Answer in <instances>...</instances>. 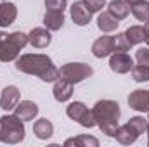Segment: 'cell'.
I'll return each mask as SVG.
<instances>
[{
  "mask_svg": "<svg viewBox=\"0 0 149 147\" xmlns=\"http://www.w3.org/2000/svg\"><path fill=\"white\" fill-rule=\"evenodd\" d=\"M14 66L19 73L33 74L45 83H54L59 78V68L47 54H23L16 59Z\"/></svg>",
  "mask_w": 149,
  "mask_h": 147,
  "instance_id": "6da1fadb",
  "label": "cell"
},
{
  "mask_svg": "<svg viewBox=\"0 0 149 147\" xmlns=\"http://www.w3.org/2000/svg\"><path fill=\"white\" fill-rule=\"evenodd\" d=\"M92 114H94V119H95V125L99 126V130L108 137H114V132L120 126L118 121L121 116L120 104L111 99L97 101L92 107Z\"/></svg>",
  "mask_w": 149,
  "mask_h": 147,
  "instance_id": "7a4b0ae2",
  "label": "cell"
},
{
  "mask_svg": "<svg viewBox=\"0 0 149 147\" xmlns=\"http://www.w3.org/2000/svg\"><path fill=\"white\" fill-rule=\"evenodd\" d=\"M28 45V35L23 31L5 33L0 31V61L12 62L19 57V52Z\"/></svg>",
  "mask_w": 149,
  "mask_h": 147,
  "instance_id": "3957f363",
  "label": "cell"
},
{
  "mask_svg": "<svg viewBox=\"0 0 149 147\" xmlns=\"http://www.w3.org/2000/svg\"><path fill=\"white\" fill-rule=\"evenodd\" d=\"M26 137L24 121L16 114H5L0 118V142L3 144H19Z\"/></svg>",
  "mask_w": 149,
  "mask_h": 147,
  "instance_id": "277c9868",
  "label": "cell"
},
{
  "mask_svg": "<svg viewBox=\"0 0 149 147\" xmlns=\"http://www.w3.org/2000/svg\"><path fill=\"white\" fill-rule=\"evenodd\" d=\"M94 74V69L90 64H85V62H68L64 66L59 68V78L70 81V83H81L83 80L90 78Z\"/></svg>",
  "mask_w": 149,
  "mask_h": 147,
  "instance_id": "5b68a950",
  "label": "cell"
},
{
  "mask_svg": "<svg viewBox=\"0 0 149 147\" xmlns=\"http://www.w3.org/2000/svg\"><path fill=\"white\" fill-rule=\"evenodd\" d=\"M66 114L70 119L76 121L80 126L83 128H94L95 126V119H94V114L92 109H88L81 101H74L71 102L68 107H66Z\"/></svg>",
  "mask_w": 149,
  "mask_h": 147,
  "instance_id": "8992f818",
  "label": "cell"
},
{
  "mask_svg": "<svg viewBox=\"0 0 149 147\" xmlns=\"http://www.w3.org/2000/svg\"><path fill=\"white\" fill-rule=\"evenodd\" d=\"M109 68L116 74H127L134 68V59L127 52H113L109 55Z\"/></svg>",
  "mask_w": 149,
  "mask_h": 147,
  "instance_id": "52a82bcc",
  "label": "cell"
},
{
  "mask_svg": "<svg viewBox=\"0 0 149 147\" xmlns=\"http://www.w3.org/2000/svg\"><path fill=\"white\" fill-rule=\"evenodd\" d=\"M113 52H114V37L104 33L102 37H99L94 43H92V54L94 57L97 59H104V57H109Z\"/></svg>",
  "mask_w": 149,
  "mask_h": 147,
  "instance_id": "ba28073f",
  "label": "cell"
},
{
  "mask_svg": "<svg viewBox=\"0 0 149 147\" xmlns=\"http://www.w3.org/2000/svg\"><path fill=\"white\" fill-rule=\"evenodd\" d=\"M70 12H71V19H73V23L76 26H87L90 23V19H92V14H94L88 9L85 0H76L71 5Z\"/></svg>",
  "mask_w": 149,
  "mask_h": 147,
  "instance_id": "9c48e42d",
  "label": "cell"
},
{
  "mask_svg": "<svg viewBox=\"0 0 149 147\" xmlns=\"http://www.w3.org/2000/svg\"><path fill=\"white\" fill-rule=\"evenodd\" d=\"M19 99H21V92H19V88H17L16 85H7V87H3V90H2V94H0V109L12 111L17 106Z\"/></svg>",
  "mask_w": 149,
  "mask_h": 147,
  "instance_id": "30bf717a",
  "label": "cell"
},
{
  "mask_svg": "<svg viewBox=\"0 0 149 147\" xmlns=\"http://www.w3.org/2000/svg\"><path fill=\"white\" fill-rule=\"evenodd\" d=\"M127 101H128L130 109L137 111V112H148L149 111V90L137 88V90L130 92Z\"/></svg>",
  "mask_w": 149,
  "mask_h": 147,
  "instance_id": "8fae6325",
  "label": "cell"
},
{
  "mask_svg": "<svg viewBox=\"0 0 149 147\" xmlns=\"http://www.w3.org/2000/svg\"><path fill=\"white\" fill-rule=\"evenodd\" d=\"M50 42H52V35L50 30L47 28H33L28 33V43L35 49H45L50 45Z\"/></svg>",
  "mask_w": 149,
  "mask_h": 147,
  "instance_id": "7c38bea8",
  "label": "cell"
},
{
  "mask_svg": "<svg viewBox=\"0 0 149 147\" xmlns=\"http://www.w3.org/2000/svg\"><path fill=\"white\" fill-rule=\"evenodd\" d=\"M14 114L23 121H33L38 116V106L33 101H19L14 107Z\"/></svg>",
  "mask_w": 149,
  "mask_h": 147,
  "instance_id": "4fadbf2b",
  "label": "cell"
},
{
  "mask_svg": "<svg viewBox=\"0 0 149 147\" xmlns=\"http://www.w3.org/2000/svg\"><path fill=\"white\" fill-rule=\"evenodd\" d=\"M52 95L57 102H68L71 97H73V83L63 80V78H57L54 81V88H52Z\"/></svg>",
  "mask_w": 149,
  "mask_h": 147,
  "instance_id": "5bb4252c",
  "label": "cell"
},
{
  "mask_svg": "<svg viewBox=\"0 0 149 147\" xmlns=\"http://www.w3.org/2000/svg\"><path fill=\"white\" fill-rule=\"evenodd\" d=\"M17 17V7L16 3L9 2V0H3L0 2V28H7L10 26Z\"/></svg>",
  "mask_w": 149,
  "mask_h": 147,
  "instance_id": "9a60e30c",
  "label": "cell"
},
{
  "mask_svg": "<svg viewBox=\"0 0 149 147\" xmlns=\"http://www.w3.org/2000/svg\"><path fill=\"white\" fill-rule=\"evenodd\" d=\"M139 137H141V135L137 133V130H135L132 125H128V123L118 126L116 132H114V139H116L120 144H123V146H130V144H134Z\"/></svg>",
  "mask_w": 149,
  "mask_h": 147,
  "instance_id": "2e32d148",
  "label": "cell"
},
{
  "mask_svg": "<svg viewBox=\"0 0 149 147\" xmlns=\"http://www.w3.org/2000/svg\"><path fill=\"white\" fill-rule=\"evenodd\" d=\"M130 7V12L134 17L141 23L149 21V2L148 0H125Z\"/></svg>",
  "mask_w": 149,
  "mask_h": 147,
  "instance_id": "e0dca14e",
  "label": "cell"
},
{
  "mask_svg": "<svg viewBox=\"0 0 149 147\" xmlns=\"http://www.w3.org/2000/svg\"><path fill=\"white\" fill-rule=\"evenodd\" d=\"M43 26L50 31H59L64 26V14L59 12V10H45Z\"/></svg>",
  "mask_w": 149,
  "mask_h": 147,
  "instance_id": "ac0fdd59",
  "label": "cell"
},
{
  "mask_svg": "<svg viewBox=\"0 0 149 147\" xmlns=\"http://www.w3.org/2000/svg\"><path fill=\"white\" fill-rule=\"evenodd\" d=\"M33 133H35V137L40 139V140L50 139V137L54 135V125H52V121L47 119V118L37 119V121L33 123Z\"/></svg>",
  "mask_w": 149,
  "mask_h": 147,
  "instance_id": "d6986e66",
  "label": "cell"
},
{
  "mask_svg": "<svg viewBox=\"0 0 149 147\" xmlns=\"http://www.w3.org/2000/svg\"><path fill=\"white\" fill-rule=\"evenodd\" d=\"M118 24H120V21L111 16L108 10H102L99 16H97V28L102 31V33H111L114 31L116 28H118Z\"/></svg>",
  "mask_w": 149,
  "mask_h": 147,
  "instance_id": "ffe728a7",
  "label": "cell"
},
{
  "mask_svg": "<svg viewBox=\"0 0 149 147\" xmlns=\"http://www.w3.org/2000/svg\"><path fill=\"white\" fill-rule=\"evenodd\" d=\"M108 12H109L111 16H114L118 21H121V19L128 17L130 7H128V3H127L125 0H111V2L108 3Z\"/></svg>",
  "mask_w": 149,
  "mask_h": 147,
  "instance_id": "44dd1931",
  "label": "cell"
},
{
  "mask_svg": "<svg viewBox=\"0 0 149 147\" xmlns=\"http://www.w3.org/2000/svg\"><path fill=\"white\" fill-rule=\"evenodd\" d=\"M64 146L66 147H99V140L92 135H76L73 139H68L64 140Z\"/></svg>",
  "mask_w": 149,
  "mask_h": 147,
  "instance_id": "7402d4cb",
  "label": "cell"
},
{
  "mask_svg": "<svg viewBox=\"0 0 149 147\" xmlns=\"http://www.w3.org/2000/svg\"><path fill=\"white\" fill-rule=\"evenodd\" d=\"M125 35H127L128 42H130V43H132V47H134V45H139V43H142V42L146 40V30H144V26L135 24V26L127 28Z\"/></svg>",
  "mask_w": 149,
  "mask_h": 147,
  "instance_id": "603a6c76",
  "label": "cell"
},
{
  "mask_svg": "<svg viewBox=\"0 0 149 147\" xmlns=\"http://www.w3.org/2000/svg\"><path fill=\"white\" fill-rule=\"evenodd\" d=\"M130 73H132L134 81H137V83L149 81V64H135L130 69Z\"/></svg>",
  "mask_w": 149,
  "mask_h": 147,
  "instance_id": "cb8c5ba5",
  "label": "cell"
},
{
  "mask_svg": "<svg viewBox=\"0 0 149 147\" xmlns=\"http://www.w3.org/2000/svg\"><path fill=\"white\" fill-rule=\"evenodd\" d=\"M127 123H128V125H132V126L137 130V133H139V135H142V133H146V132H148L149 121H148V118H144V116H134V118H130Z\"/></svg>",
  "mask_w": 149,
  "mask_h": 147,
  "instance_id": "d4e9b609",
  "label": "cell"
},
{
  "mask_svg": "<svg viewBox=\"0 0 149 147\" xmlns=\"http://www.w3.org/2000/svg\"><path fill=\"white\" fill-rule=\"evenodd\" d=\"M130 47H132V43L128 42L125 33L114 35V52H127V50H130Z\"/></svg>",
  "mask_w": 149,
  "mask_h": 147,
  "instance_id": "484cf974",
  "label": "cell"
},
{
  "mask_svg": "<svg viewBox=\"0 0 149 147\" xmlns=\"http://www.w3.org/2000/svg\"><path fill=\"white\" fill-rule=\"evenodd\" d=\"M68 5V0H45V9L47 10H59V12H64Z\"/></svg>",
  "mask_w": 149,
  "mask_h": 147,
  "instance_id": "4316f807",
  "label": "cell"
},
{
  "mask_svg": "<svg viewBox=\"0 0 149 147\" xmlns=\"http://www.w3.org/2000/svg\"><path fill=\"white\" fill-rule=\"evenodd\" d=\"M137 64H149V47H141L135 50Z\"/></svg>",
  "mask_w": 149,
  "mask_h": 147,
  "instance_id": "83f0119b",
  "label": "cell"
},
{
  "mask_svg": "<svg viewBox=\"0 0 149 147\" xmlns=\"http://www.w3.org/2000/svg\"><path fill=\"white\" fill-rule=\"evenodd\" d=\"M85 2H87V5L92 12H101L106 5V0H85Z\"/></svg>",
  "mask_w": 149,
  "mask_h": 147,
  "instance_id": "f1b7e54d",
  "label": "cell"
},
{
  "mask_svg": "<svg viewBox=\"0 0 149 147\" xmlns=\"http://www.w3.org/2000/svg\"><path fill=\"white\" fill-rule=\"evenodd\" d=\"M144 30H146V40H144V42H146V45L149 47V21L144 23Z\"/></svg>",
  "mask_w": 149,
  "mask_h": 147,
  "instance_id": "f546056e",
  "label": "cell"
},
{
  "mask_svg": "<svg viewBox=\"0 0 149 147\" xmlns=\"http://www.w3.org/2000/svg\"><path fill=\"white\" fill-rule=\"evenodd\" d=\"M146 133H148V146H149V126H148V132Z\"/></svg>",
  "mask_w": 149,
  "mask_h": 147,
  "instance_id": "4dcf8cb0",
  "label": "cell"
},
{
  "mask_svg": "<svg viewBox=\"0 0 149 147\" xmlns=\"http://www.w3.org/2000/svg\"><path fill=\"white\" fill-rule=\"evenodd\" d=\"M148 112H149V111H148ZM148 121H149V114H148Z\"/></svg>",
  "mask_w": 149,
  "mask_h": 147,
  "instance_id": "1f68e13d",
  "label": "cell"
}]
</instances>
